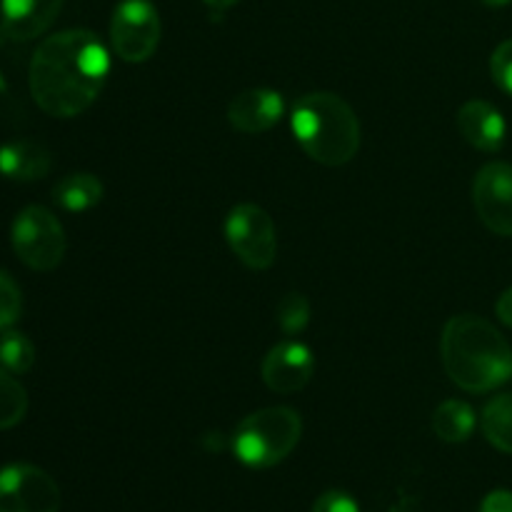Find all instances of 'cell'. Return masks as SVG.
I'll use <instances>...</instances> for the list:
<instances>
[{
  "label": "cell",
  "instance_id": "cell-1",
  "mask_svg": "<svg viewBox=\"0 0 512 512\" xmlns=\"http://www.w3.org/2000/svg\"><path fill=\"white\" fill-rule=\"evenodd\" d=\"M108 73L110 55L98 35L83 28L63 30L33 53L30 95L53 118H75L98 100Z\"/></svg>",
  "mask_w": 512,
  "mask_h": 512
},
{
  "label": "cell",
  "instance_id": "cell-2",
  "mask_svg": "<svg viewBox=\"0 0 512 512\" xmlns=\"http://www.w3.org/2000/svg\"><path fill=\"white\" fill-rule=\"evenodd\" d=\"M440 353L448 378L468 393H490L512 375L508 340L480 315L450 318L440 338Z\"/></svg>",
  "mask_w": 512,
  "mask_h": 512
},
{
  "label": "cell",
  "instance_id": "cell-3",
  "mask_svg": "<svg viewBox=\"0 0 512 512\" xmlns=\"http://www.w3.org/2000/svg\"><path fill=\"white\" fill-rule=\"evenodd\" d=\"M290 128L305 155L328 168L350 163L360 150V120L340 95L320 90L293 105Z\"/></svg>",
  "mask_w": 512,
  "mask_h": 512
},
{
  "label": "cell",
  "instance_id": "cell-4",
  "mask_svg": "<svg viewBox=\"0 0 512 512\" xmlns=\"http://www.w3.org/2000/svg\"><path fill=\"white\" fill-rule=\"evenodd\" d=\"M303 420L298 410L275 405L250 413L233 433V453L245 468L268 470L283 463L300 443Z\"/></svg>",
  "mask_w": 512,
  "mask_h": 512
},
{
  "label": "cell",
  "instance_id": "cell-5",
  "mask_svg": "<svg viewBox=\"0 0 512 512\" xmlns=\"http://www.w3.org/2000/svg\"><path fill=\"white\" fill-rule=\"evenodd\" d=\"M10 243L20 263L38 273L58 268L68 248L63 225L43 205H28L15 215Z\"/></svg>",
  "mask_w": 512,
  "mask_h": 512
},
{
  "label": "cell",
  "instance_id": "cell-6",
  "mask_svg": "<svg viewBox=\"0 0 512 512\" xmlns=\"http://www.w3.org/2000/svg\"><path fill=\"white\" fill-rule=\"evenodd\" d=\"M225 240L250 270H268L278 255V230L260 205H235L225 218Z\"/></svg>",
  "mask_w": 512,
  "mask_h": 512
},
{
  "label": "cell",
  "instance_id": "cell-7",
  "mask_svg": "<svg viewBox=\"0 0 512 512\" xmlns=\"http://www.w3.org/2000/svg\"><path fill=\"white\" fill-rule=\"evenodd\" d=\"M158 8L150 0H123L110 20V45L125 63H145L160 45Z\"/></svg>",
  "mask_w": 512,
  "mask_h": 512
},
{
  "label": "cell",
  "instance_id": "cell-8",
  "mask_svg": "<svg viewBox=\"0 0 512 512\" xmlns=\"http://www.w3.org/2000/svg\"><path fill=\"white\" fill-rule=\"evenodd\" d=\"M60 488L45 470L15 463L0 470V512H58Z\"/></svg>",
  "mask_w": 512,
  "mask_h": 512
},
{
  "label": "cell",
  "instance_id": "cell-9",
  "mask_svg": "<svg viewBox=\"0 0 512 512\" xmlns=\"http://www.w3.org/2000/svg\"><path fill=\"white\" fill-rule=\"evenodd\" d=\"M473 203L485 228L503 238H512V165H483L473 180Z\"/></svg>",
  "mask_w": 512,
  "mask_h": 512
},
{
  "label": "cell",
  "instance_id": "cell-10",
  "mask_svg": "<svg viewBox=\"0 0 512 512\" xmlns=\"http://www.w3.org/2000/svg\"><path fill=\"white\" fill-rule=\"evenodd\" d=\"M260 373H263L265 385L273 393H298L313 378L315 358L308 345L298 343V340H285V343H278L275 348H270Z\"/></svg>",
  "mask_w": 512,
  "mask_h": 512
},
{
  "label": "cell",
  "instance_id": "cell-11",
  "mask_svg": "<svg viewBox=\"0 0 512 512\" xmlns=\"http://www.w3.org/2000/svg\"><path fill=\"white\" fill-rule=\"evenodd\" d=\"M285 115L283 95L273 88H248L228 105V120L238 133L260 135L275 128Z\"/></svg>",
  "mask_w": 512,
  "mask_h": 512
},
{
  "label": "cell",
  "instance_id": "cell-12",
  "mask_svg": "<svg viewBox=\"0 0 512 512\" xmlns=\"http://www.w3.org/2000/svg\"><path fill=\"white\" fill-rule=\"evenodd\" d=\"M63 0H0V33L13 43L43 35L58 18Z\"/></svg>",
  "mask_w": 512,
  "mask_h": 512
},
{
  "label": "cell",
  "instance_id": "cell-13",
  "mask_svg": "<svg viewBox=\"0 0 512 512\" xmlns=\"http://www.w3.org/2000/svg\"><path fill=\"white\" fill-rule=\"evenodd\" d=\"M458 130L473 148L483 153H498L508 138L503 113L488 100H470L458 110Z\"/></svg>",
  "mask_w": 512,
  "mask_h": 512
},
{
  "label": "cell",
  "instance_id": "cell-14",
  "mask_svg": "<svg viewBox=\"0 0 512 512\" xmlns=\"http://www.w3.org/2000/svg\"><path fill=\"white\" fill-rule=\"evenodd\" d=\"M50 153L33 140H13L0 145V175L15 183H33L50 173Z\"/></svg>",
  "mask_w": 512,
  "mask_h": 512
},
{
  "label": "cell",
  "instance_id": "cell-15",
  "mask_svg": "<svg viewBox=\"0 0 512 512\" xmlns=\"http://www.w3.org/2000/svg\"><path fill=\"white\" fill-rule=\"evenodd\" d=\"M103 183L93 173H70L53 188V200L68 213H85L103 200Z\"/></svg>",
  "mask_w": 512,
  "mask_h": 512
},
{
  "label": "cell",
  "instance_id": "cell-16",
  "mask_svg": "<svg viewBox=\"0 0 512 512\" xmlns=\"http://www.w3.org/2000/svg\"><path fill=\"white\" fill-rule=\"evenodd\" d=\"M475 410L463 400H445L433 413V433L445 443H465L475 433Z\"/></svg>",
  "mask_w": 512,
  "mask_h": 512
},
{
  "label": "cell",
  "instance_id": "cell-17",
  "mask_svg": "<svg viewBox=\"0 0 512 512\" xmlns=\"http://www.w3.org/2000/svg\"><path fill=\"white\" fill-rule=\"evenodd\" d=\"M480 428L493 448L512 455V393L495 395L485 405L480 415Z\"/></svg>",
  "mask_w": 512,
  "mask_h": 512
},
{
  "label": "cell",
  "instance_id": "cell-18",
  "mask_svg": "<svg viewBox=\"0 0 512 512\" xmlns=\"http://www.w3.org/2000/svg\"><path fill=\"white\" fill-rule=\"evenodd\" d=\"M28 413V393L5 368H0V430H10Z\"/></svg>",
  "mask_w": 512,
  "mask_h": 512
},
{
  "label": "cell",
  "instance_id": "cell-19",
  "mask_svg": "<svg viewBox=\"0 0 512 512\" xmlns=\"http://www.w3.org/2000/svg\"><path fill=\"white\" fill-rule=\"evenodd\" d=\"M35 348L28 335L18 330H3L0 335V368L13 375H23L33 368Z\"/></svg>",
  "mask_w": 512,
  "mask_h": 512
},
{
  "label": "cell",
  "instance_id": "cell-20",
  "mask_svg": "<svg viewBox=\"0 0 512 512\" xmlns=\"http://www.w3.org/2000/svg\"><path fill=\"white\" fill-rule=\"evenodd\" d=\"M310 320V303L303 293H288L278 303V325L285 335L303 333Z\"/></svg>",
  "mask_w": 512,
  "mask_h": 512
},
{
  "label": "cell",
  "instance_id": "cell-21",
  "mask_svg": "<svg viewBox=\"0 0 512 512\" xmlns=\"http://www.w3.org/2000/svg\"><path fill=\"white\" fill-rule=\"evenodd\" d=\"M20 313H23V295L18 283L5 270H0V333L18 323Z\"/></svg>",
  "mask_w": 512,
  "mask_h": 512
},
{
  "label": "cell",
  "instance_id": "cell-22",
  "mask_svg": "<svg viewBox=\"0 0 512 512\" xmlns=\"http://www.w3.org/2000/svg\"><path fill=\"white\" fill-rule=\"evenodd\" d=\"M490 75L500 90L512 95V38L495 48L493 58H490Z\"/></svg>",
  "mask_w": 512,
  "mask_h": 512
},
{
  "label": "cell",
  "instance_id": "cell-23",
  "mask_svg": "<svg viewBox=\"0 0 512 512\" xmlns=\"http://www.w3.org/2000/svg\"><path fill=\"white\" fill-rule=\"evenodd\" d=\"M313 512H360V508L353 495L343 493V490H328L315 500Z\"/></svg>",
  "mask_w": 512,
  "mask_h": 512
},
{
  "label": "cell",
  "instance_id": "cell-24",
  "mask_svg": "<svg viewBox=\"0 0 512 512\" xmlns=\"http://www.w3.org/2000/svg\"><path fill=\"white\" fill-rule=\"evenodd\" d=\"M480 512H512V493L508 490H495L480 505Z\"/></svg>",
  "mask_w": 512,
  "mask_h": 512
},
{
  "label": "cell",
  "instance_id": "cell-25",
  "mask_svg": "<svg viewBox=\"0 0 512 512\" xmlns=\"http://www.w3.org/2000/svg\"><path fill=\"white\" fill-rule=\"evenodd\" d=\"M495 313H498L500 323L512 328V288H508L503 295H500L498 303H495Z\"/></svg>",
  "mask_w": 512,
  "mask_h": 512
},
{
  "label": "cell",
  "instance_id": "cell-26",
  "mask_svg": "<svg viewBox=\"0 0 512 512\" xmlns=\"http://www.w3.org/2000/svg\"><path fill=\"white\" fill-rule=\"evenodd\" d=\"M203 3L208 5L210 10H215V13H223V10L233 8V5L238 3V0H203Z\"/></svg>",
  "mask_w": 512,
  "mask_h": 512
},
{
  "label": "cell",
  "instance_id": "cell-27",
  "mask_svg": "<svg viewBox=\"0 0 512 512\" xmlns=\"http://www.w3.org/2000/svg\"><path fill=\"white\" fill-rule=\"evenodd\" d=\"M483 5H488V8H505V5L512 3V0H480Z\"/></svg>",
  "mask_w": 512,
  "mask_h": 512
}]
</instances>
